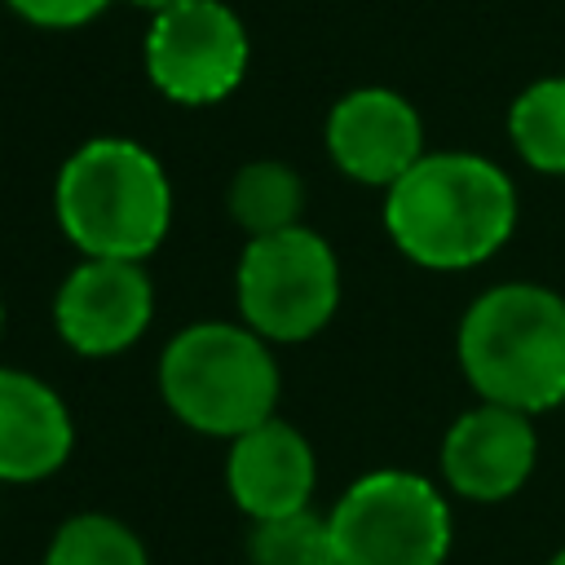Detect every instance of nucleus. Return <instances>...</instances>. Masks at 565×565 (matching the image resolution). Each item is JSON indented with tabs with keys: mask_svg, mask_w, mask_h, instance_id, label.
<instances>
[{
	"mask_svg": "<svg viewBox=\"0 0 565 565\" xmlns=\"http://www.w3.org/2000/svg\"><path fill=\"white\" fill-rule=\"evenodd\" d=\"M0 331H4V300H0Z\"/></svg>",
	"mask_w": 565,
	"mask_h": 565,
	"instance_id": "aec40b11",
	"label": "nucleus"
},
{
	"mask_svg": "<svg viewBox=\"0 0 565 565\" xmlns=\"http://www.w3.org/2000/svg\"><path fill=\"white\" fill-rule=\"evenodd\" d=\"M455 358L477 402L556 411L565 402V296L530 278L477 291L459 318Z\"/></svg>",
	"mask_w": 565,
	"mask_h": 565,
	"instance_id": "f03ea898",
	"label": "nucleus"
},
{
	"mask_svg": "<svg viewBox=\"0 0 565 565\" xmlns=\"http://www.w3.org/2000/svg\"><path fill=\"white\" fill-rule=\"evenodd\" d=\"M4 4L40 31H75V26H88L93 18H102L115 0H4Z\"/></svg>",
	"mask_w": 565,
	"mask_h": 565,
	"instance_id": "f3484780",
	"label": "nucleus"
},
{
	"mask_svg": "<svg viewBox=\"0 0 565 565\" xmlns=\"http://www.w3.org/2000/svg\"><path fill=\"white\" fill-rule=\"evenodd\" d=\"M512 177L472 150H428L384 190V230L393 247L424 269H477L516 230Z\"/></svg>",
	"mask_w": 565,
	"mask_h": 565,
	"instance_id": "f257e3e1",
	"label": "nucleus"
},
{
	"mask_svg": "<svg viewBox=\"0 0 565 565\" xmlns=\"http://www.w3.org/2000/svg\"><path fill=\"white\" fill-rule=\"evenodd\" d=\"M128 4H137V9H146V13L154 18V13H163V9H172V4H181V0H128Z\"/></svg>",
	"mask_w": 565,
	"mask_h": 565,
	"instance_id": "a211bd4d",
	"label": "nucleus"
},
{
	"mask_svg": "<svg viewBox=\"0 0 565 565\" xmlns=\"http://www.w3.org/2000/svg\"><path fill=\"white\" fill-rule=\"evenodd\" d=\"M44 565H150V552L128 521L110 512H75L53 530Z\"/></svg>",
	"mask_w": 565,
	"mask_h": 565,
	"instance_id": "2eb2a0df",
	"label": "nucleus"
},
{
	"mask_svg": "<svg viewBox=\"0 0 565 565\" xmlns=\"http://www.w3.org/2000/svg\"><path fill=\"white\" fill-rule=\"evenodd\" d=\"M282 371L274 344L230 318L181 327L159 353L163 406L203 437L234 441L238 433L278 415Z\"/></svg>",
	"mask_w": 565,
	"mask_h": 565,
	"instance_id": "20e7f679",
	"label": "nucleus"
},
{
	"mask_svg": "<svg viewBox=\"0 0 565 565\" xmlns=\"http://www.w3.org/2000/svg\"><path fill=\"white\" fill-rule=\"evenodd\" d=\"M247 561L252 565H335L331 561L327 516H318L313 508H305V512H291V516L252 521Z\"/></svg>",
	"mask_w": 565,
	"mask_h": 565,
	"instance_id": "dca6fc26",
	"label": "nucleus"
},
{
	"mask_svg": "<svg viewBox=\"0 0 565 565\" xmlns=\"http://www.w3.org/2000/svg\"><path fill=\"white\" fill-rule=\"evenodd\" d=\"M234 305L238 322L269 344L313 340L340 309L335 247L309 225L247 238L234 265Z\"/></svg>",
	"mask_w": 565,
	"mask_h": 565,
	"instance_id": "423d86ee",
	"label": "nucleus"
},
{
	"mask_svg": "<svg viewBox=\"0 0 565 565\" xmlns=\"http://www.w3.org/2000/svg\"><path fill=\"white\" fill-rule=\"evenodd\" d=\"M75 446V419L62 393L18 366H0V481L31 486L53 477Z\"/></svg>",
	"mask_w": 565,
	"mask_h": 565,
	"instance_id": "f8f14e48",
	"label": "nucleus"
},
{
	"mask_svg": "<svg viewBox=\"0 0 565 565\" xmlns=\"http://www.w3.org/2000/svg\"><path fill=\"white\" fill-rule=\"evenodd\" d=\"M252 62L243 18L225 0H181L150 18L141 40V66L159 97L177 106L225 102Z\"/></svg>",
	"mask_w": 565,
	"mask_h": 565,
	"instance_id": "0eeeda50",
	"label": "nucleus"
},
{
	"mask_svg": "<svg viewBox=\"0 0 565 565\" xmlns=\"http://www.w3.org/2000/svg\"><path fill=\"white\" fill-rule=\"evenodd\" d=\"M335 565H446L450 499L406 468H375L344 486L327 512Z\"/></svg>",
	"mask_w": 565,
	"mask_h": 565,
	"instance_id": "39448f33",
	"label": "nucleus"
},
{
	"mask_svg": "<svg viewBox=\"0 0 565 565\" xmlns=\"http://www.w3.org/2000/svg\"><path fill=\"white\" fill-rule=\"evenodd\" d=\"M225 490L252 521L305 512L318 490V459L309 437L282 415L238 433L225 455Z\"/></svg>",
	"mask_w": 565,
	"mask_h": 565,
	"instance_id": "9b49d317",
	"label": "nucleus"
},
{
	"mask_svg": "<svg viewBox=\"0 0 565 565\" xmlns=\"http://www.w3.org/2000/svg\"><path fill=\"white\" fill-rule=\"evenodd\" d=\"M437 463H441V486L455 499L503 503V499L521 494V486L530 481V472L539 463L534 415L494 406V402H477L463 415H455V424L446 428Z\"/></svg>",
	"mask_w": 565,
	"mask_h": 565,
	"instance_id": "9d476101",
	"label": "nucleus"
},
{
	"mask_svg": "<svg viewBox=\"0 0 565 565\" xmlns=\"http://www.w3.org/2000/svg\"><path fill=\"white\" fill-rule=\"evenodd\" d=\"M508 141L525 168L565 177V75H543L512 97Z\"/></svg>",
	"mask_w": 565,
	"mask_h": 565,
	"instance_id": "4468645a",
	"label": "nucleus"
},
{
	"mask_svg": "<svg viewBox=\"0 0 565 565\" xmlns=\"http://www.w3.org/2000/svg\"><path fill=\"white\" fill-rule=\"evenodd\" d=\"M547 565H565V547H556V552H552V561H547Z\"/></svg>",
	"mask_w": 565,
	"mask_h": 565,
	"instance_id": "6ab92c4d",
	"label": "nucleus"
},
{
	"mask_svg": "<svg viewBox=\"0 0 565 565\" xmlns=\"http://www.w3.org/2000/svg\"><path fill=\"white\" fill-rule=\"evenodd\" d=\"M561 406H565V402H561Z\"/></svg>",
	"mask_w": 565,
	"mask_h": 565,
	"instance_id": "412c9836",
	"label": "nucleus"
},
{
	"mask_svg": "<svg viewBox=\"0 0 565 565\" xmlns=\"http://www.w3.org/2000/svg\"><path fill=\"white\" fill-rule=\"evenodd\" d=\"M154 318V282L141 260L79 256L53 296V327L79 358H115L132 349Z\"/></svg>",
	"mask_w": 565,
	"mask_h": 565,
	"instance_id": "6e6552de",
	"label": "nucleus"
},
{
	"mask_svg": "<svg viewBox=\"0 0 565 565\" xmlns=\"http://www.w3.org/2000/svg\"><path fill=\"white\" fill-rule=\"evenodd\" d=\"M225 212H230V221L247 238L305 225L300 221V212H305V181L282 159H252V163H243L230 177Z\"/></svg>",
	"mask_w": 565,
	"mask_h": 565,
	"instance_id": "ddd939ff",
	"label": "nucleus"
},
{
	"mask_svg": "<svg viewBox=\"0 0 565 565\" xmlns=\"http://www.w3.org/2000/svg\"><path fill=\"white\" fill-rule=\"evenodd\" d=\"M322 146L349 181L375 190H388L428 154L419 110L384 84H362L335 97L322 124Z\"/></svg>",
	"mask_w": 565,
	"mask_h": 565,
	"instance_id": "1a4fd4ad",
	"label": "nucleus"
},
{
	"mask_svg": "<svg viewBox=\"0 0 565 565\" xmlns=\"http://www.w3.org/2000/svg\"><path fill=\"white\" fill-rule=\"evenodd\" d=\"M53 216L79 256L150 260L172 230V181L132 137H88L53 177Z\"/></svg>",
	"mask_w": 565,
	"mask_h": 565,
	"instance_id": "7ed1b4c3",
	"label": "nucleus"
}]
</instances>
